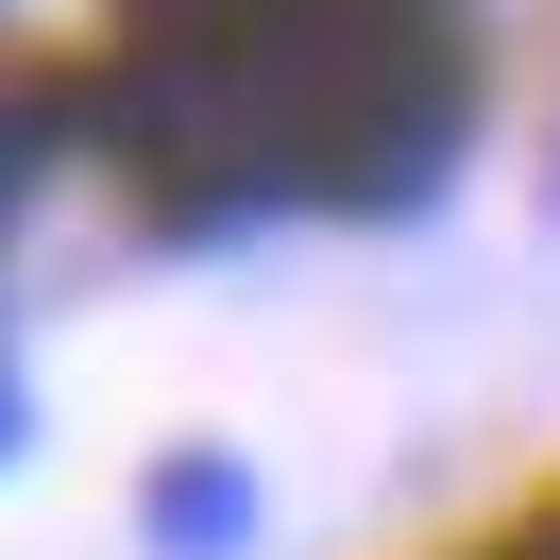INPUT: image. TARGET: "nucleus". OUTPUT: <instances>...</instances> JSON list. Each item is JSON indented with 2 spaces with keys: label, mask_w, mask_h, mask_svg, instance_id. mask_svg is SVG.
Wrapping results in <instances>:
<instances>
[{
  "label": "nucleus",
  "mask_w": 560,
  "mask_h": 560,
  "mask_svg": "<svg viewBox=\"0 0 560 560\" xmlns=\"http://www.w3.org/2000/svg\"><path fill=\"white\" fill-rule=\"evenodd\" d=\"M18 424H35V408H18V374H0V458H18Z\"/></svg>",
  "instance_id": "obj_2"
},
{
  "label": "nucleus",
  "mask_w": 560,
  "mask_h": 560,
  "mask_svg": "<svg viewBox=\"0 0 560 560\" xmlns=\"http://www.w3.org/2000/svg\"><path fill=\"white\" fill-rule=\"evenodd\" d=\"M153 544H171V560L255 544V476H238V458H171V492H153Z\"/></svg>",
  "instance_id": "obj_1"
}]
</instances>
